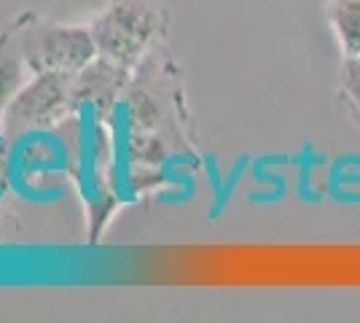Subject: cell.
<instances>
[{
	"label": "cell",
	"instance_id": "cell-1",
	"mask_svg": "<svg viewBox=\"0 0 360 323\" xmlns=\"http://www.w3.org/2000/svg\"><path fill=\"white\" fill-rule=\"evenodd\" d=\"M68 148L54 132H30L8 148V186L22 200L51 205L62 197V175L68 172Z\"/></svg>",
	"mask_w": 360,
	"mask_h": 323
},
{
	"label": "cell",
	"instance_id": "cell-2",
	"mask_svg": "<svg viewBox=\"0 0 360 323\" xmlns=\"http://www.w3.org/2000/svg\"><path fill=\"white\" fill-rule=\"evenodd\" d=\"M326 19L342 57H360V0H328Z\"/></svg>",
	"mask_w": 360,
	"mask_h": 323
},
{
	"label": "cell",
	"instance_id": "cell-3",
	"mask_svg": "<svg viewBox=\"0 0 360 323\" xmlns=\"http://www.w3.org/2000/svg\"><path fill=\"white\" fill-rule=\"evenodd\" d=\"M336 100L349 122L360 127V57H342Z\"/></svg>",
	"mask_w": 360,
	"mask_h": 323
},
{
	"label": "cell",
	"instance_id": "cell-4",
	"mask_svg": "<svg viewBox=\"0 0 360 323\" xmlns=\"http://www.w3.org/2000/svg\"><path fill=\"white\" fill-rule=\"evenodd\" d=\"M6 184H8V148L0 140V194H3Z\"/></svg>",
	"mask_w": 360,
	"mask_h": 323
}]
</instances>
